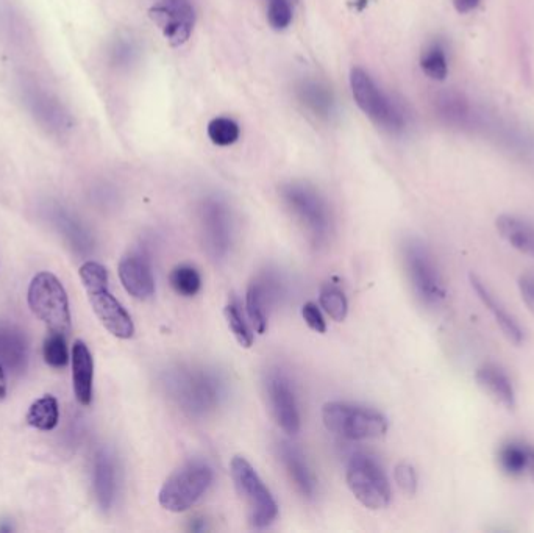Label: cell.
Segmentation results:
<instances>
[{
  "label": "cell",
  "mask_w": 534,
  "mask_h": 533,
  "mask_svg": "<svg viewBox=\"0 0 534 533\" xmlns=\"http://www.w3.org/2000/svg\"><path fill=\"white\" fill-rule=\"evenodd\" d=\"M171 398L191 416L214 412L225 398V382L214 369L180 366L164 379Z\"/></svg>",
  "instance_id": "1"
},
{
  "label": "cell",
  "mask_w": 534,
  "mask_h": 533,
  "mask_svg": "<svg viewBox=\"0 0 534 533\" xmlns=\"http://www.w3.org/2000/svg\"><path fill=\"white\" fill-rule=\"evenodd\" d=\"M80 279L88 293L89 302L99 321L113 337L129 340L135 333L132 316L121 302L108 291V272L105 266L86 262L80 268Z\"/></svg>",
  "instance_id": "2"
},
{
  "label": "cell",
  "mask_w": 534,
  "mask_h": 533,
  "mask_svg": "<svg viewBox=\"0 0 534 533\" xmlns=\"http://www.w3.org/2000/svg\"><path fill=\"white\" fill-rule=\"evenodd\" d=\"M403 268L417 301L424 307L438 308L445 301L444 280L438 263L427 244L417 238H408L402 244Z\"/></svg>",
  "instance_id": "3"
},
{
  "label": "cell",
  "mask_w": 534,
  "mask_h": 533,
  "mask_svg": "<svg viewBox=\"0 0 534 533\" xmlns=\"http://www.w3.org/2000/svg\"><path fill=\"white\" fill-rule=\"evenodd\" d=\"M322 419L330 432L346 440H374L388 432V421L380 412L347 402L325 404Z\"/></svg>",
  "instance_id": "4"
},
{
  "label": "cell",
  "mask_w": 534,
  "mask_h": 533,
  "mask_svg": "<svg viewBox=\"0 0 534 533\" xmlns=\"http://www.w3.org/2000/svg\"><path fill=\"white\" fill-rule=\"evenodd\" d=\"M213 479V469L208 463L199 460L186 463L164 482L158 501L168 512H186L205 496Z\"/></svg>",
  "instance_id": "5"
},
{
  "label": "cell",
  "mask_w": 534,
  "mask_h": 533,
  "mask_svg": "<svg viewBox=\"0 0 534 533\" xmlns=\"http://www.w3.org/2000/svg\"><path fill=\"white\" fill-rule=\"evenodd\" d=\"M350 86H352L356 105L378 127L391 133H400L405 130L406 116L402 108L375 85L374 80L366 71L360 68L353 69L350 74Z\"/></svg>",
  "instance_id": "6"
},
{
  "label": "cell",
  "mask_w": 534,
  "mask_h": 533,
  "mask_svg": "<svg viewBox=\"0 0 534 533\" xmlns=\"http://www.w3.org/2000/svg\"><path fill=\"white\" fill-rule=\"evenodd\" d=\"M233 483L239 496L249 507L250 523L255 529H266L278 516V505L257 471L244 457H235L230 463Z\"/></svg>",
  "instance_id": "7"
},
{
  "label": "cell",
  "mask_w": 534,
  "mask_h": 533,
  "mask_svg": "<svg viewBox=\"0 0 534 533\" xmlns=\"http://www.w3.org/2000/svg\"><path fill=\"white\" fill-rule=\"evenodd\" d=\"M29 305L52 332L66 335L71 330L68 294L54 274L40 272L33 277L29 287Z\"/></svg>",
  "instance_id": "8"
},
{
  "label": "cell",
  "mask_w": 534,
  "mask_h": 533,
  "mask_svg": "<svg viewBox=\"0 0 534 533\" xmlns=\"http://www.w3.org/2000/svg\"><path fill=\"white\" fill-rule=\"evenodd\" d=\"M282 197L292 215L305 227L316 246L327 243L332 230V216L327 202L314 188L302 183H289L282 188Z\"/></svg>",
  "instance_id": "9"
},
{
  "label": "cell",
  "mask_w": 534,
  "mask_h": 533,
  "mask_svg": "<svg viewBox=\"0 0 534 533\" xmlns=\"http://www.w3.org/2000/svg\"><path fill=\"white\" fill-rule=\"evenodd\" d=\"M347 485L361 504L371 510L386 508L392 493L385 471L377 460L366 454H355L347 465Z\"/></svg>",
  "instance_id": "10"
},
{
  "label": "cell",
  "mask_w": 534,
  "mask_h": 533,
  "mask_svg": "<svg viewBox=\"0 0 534 533\" xmlns=\"http://www.w3.org/2000/svg\"><path fill=\"white\" fill-rule=\"evenodd\" d=\"M200 219L208 255L216 262L225 260L233 244L232 213L219 199H208L203 202Z\"/></svg>",
  "instance_id": "11"
},
{
  "label": "cell",
  "mask_w": 534,
  "mask_h": 533,
  "mask_svg": "<svg viewBox=\"0 0 534 533\" xmlns=\"http://www.w3.org/2000/svg\"><path fill=\"white\" fill-rule=\"evenodd\" d=\"M149 16L172 47L188 43L196 24V11L189 0H158Z\"/></svg>",
  "instance_id": "12"
},
{
  "label": "cell",
  "mask_w": 534,
  "mask_h": 533,
  "mask_svg": "<svg viewBox=\"0 0 534 533\" xmlns=\"http://www.w3.org/2000/svg\"><path fill=\"white\" fill-rule=\"evenodd\" d=\"M283 294L285 282L278 272H261L260 276L250 283L246 294L247 315L258 333L266 332L269 310L280 302Z\"/></svg>",
  "instance_id": "13"
},
{
  "label": "cell",
  "mask_w": 534,
  "mask_h": 533,
  "mask_svg": "<svg viewBox=\"0 0 534 533\" xmlns=\"http://www.w3.org/2000/svg\"><path fill=\"white\" fill-rule=\"evenodd\" d=\"M266 387L278 426L288 435H296L300 430L299 405L288 377L282 371H272L267 377Z\"/></svg>",
  "instance_id": "14"
},
{
  "label": "cell",
  "mask_w": 534,
  "mask_h": 533,
  "mask_svg": "<svg viewBox=\"0 0 534 533\" xmlns=\"http://www.w3.org/2000/svg\"><path fill=\"white\" fill-rule=\"evenodd\" d=\"M436 110L447 126L461 130L485 129V113L463 94H441L436 101Z\"/></svg>",
  "instance_id": "15"
},
{
  "label": "cell",
  "mask_w": 534,
  "mask_h": 533,
  "mask_svg": "<svg viewBox=\"0 0 534 533\" xmlns=\"http://www.w3.org/2000/svg\"><path fill=\"white\" fill-rule=\"evenodd\" d=\"M119 279L130 296L147 301L155 294V279L149 258L141 252L125 255L119 263Z\"/></svg>",
  "instance_id": "16"
},
{
  "label": "cell",
  "mask_w": 534,
  "mask_h": 533,
  "mask_svg": "<svg viewBox=\"0 0 534 533\" xmlns=\"http://www.w3.org/2000/svg\"><path fill=\"white\" fill-rule=\"evenodd\" d=\"M469 282L470 287H472V290L477 294L481 304L485 305L486 310L491 313L495 324L499 326V329L502 330L503 335L508 338V341L517 344V346L524 343V330L520 327L517 319L506 310L505 305H503L502 302L497 299V296L489 290L488 285H486L480 277L475 276V274H470Z\"/></svg>",
  "instance_id": "17"
},
{
  "label": "cell",
  "mask_w": 534,
  "mask_h": 533,
  "mask_svg": "<svg viewBox=\"0 0 534 533\" xmlns=\"http://www.w3.org/2000/svg\"><path fill=\"white\" fill-rule=\"evenodd\" d=\"M478 387L491 398L495 404L502 405L506 410L516 408L517 398L510 376L495 363H485L475 373Z\"/></svg>",
  "instance_id": "18"
},
{
  "label": "cell",
  "mask_w": 534,
  "mask_h": 533,
  "mask_svg": "<svg viewBox=\"0 0 534 533\" xmlns=\"http://www.w3.org/2000/svg\"><path fill=\"white\" fill-rule=\"evenodd\" d=\"M278 455L285 465L286 473L291 477L303 498L314 499L317 491L316 477H314L303 452L294 444L282 441L278 444Z\"/></svg>",
  "instance_id": "19"
},
{
  "label": "cell",
  "mask_w": 534,
  "mask_h": 533,
  "mask_svg": "<svg viewBox=\"0 0 534 533\" xmlns=\"http://www.w3.org/2000/svg\"><path fill=\"white\" fill-rule=\"evenodd\" d=\"M93 377V355L83 341H75L72 346V382L75 398L83 407H88L93 401Z\"/></svg>",
  "instance_id": "20"
},
{
  "label": "cell",
  "mask_w": 534,
  "mask_h": 533,
  "mask_svg": "<svg viewBox=\"0 0 534 533\" xmlns=\"http://www.w3.org/2000/svg\"><path fill=\"white\" fill-rule=\"evenodd\" d=\"M29 362V343L15 326L0 322V363L13 373H22Z\"/></svg>",
  "instance_id": "21"
},
{
  "label": "cell",
  "mask_w": 534,
  "mask_h": 533,
  "mask_svg": "<svg viewBox=\"0 0 534 533\" xmlns=\"http://www.w3.org/2000/svg\"><path fill=\"white\" fill-rule=\"evenodd\" d=\"M500 237L520 254L534 258V224L517 215H502L495 221Z\"/></svg>",
  "instance_id": "22"
},
{
  "label": "cell",
  "mask_w": 534,
  "mask_h": 533,
  "mask_svg": "<svg viewBox=\"0 0 534 533\" xmlns=\"http://www.w3.org/2000/svg\"><path fill=\"white\" fill-rule=\"evenodd\" d=\"M94 491L102 510H110L116 498V466L107 451H100L94 462Z\"/></svg>",
  "instance_id": "23"
},
{
  "label": "cell",
  "mask_w": 534,
  "mask_h": 533,
  "mask_svg": "<svg viewBox=\"0 0 534 533\" xmlns=\"http://www.w3.org/2000/svg\"><path fill=\"white\" fill-rule=\"evenodd\" d=\"M531 451L533 448L522 441H506L497 452V462L503 473L511 477H519L528 473Z\"/></svg>",
  "instance_id": "24"
},
{
  "label": "cell",
  "mask_w": 534,
  "mask_h": 533,
  "mask_svg": "<svg viewBox=\"0 0 534 533\" xmlns=\"http://www.w3.org/2000/svg\"><path fill=\"white\" fill-rule=\"evenodd\" d=\"M419 63L428 79L444 82L449 76V54L444 41L435 40L428 43L422 51Z\"/></svg>",
  "instance_id": "25"
},
{
  "label": "cell",
  "mask_w": 534,
  "mask_h": 533,
  "mask_svg": "<svg viewBox=\"0 0 534 533\" xmlns=\"http://www.w3.org/2000/svg\"><path fill=\"white\" fill-rule=\"evenodd\" d=\"M299 97L302 104L319 118H330L333 115L335 101L327 86L319 82H303L299 86Z\"/></svg>",
  "instance_id": "26"
},
{
  "label": "cell",
  "mask_w": 534,
  "mask_h": 533,
  "mask_svg": "<svg viewBox=\"0 0 534 533\" xmlns=\"http://www.w3.org/2000/svg\"><path fill=\"white\" fill-rule=\"evenodd\" d=\"M58 419H60V410H58V402L54 396H44L30 405L29 413H27V423L29 426L35 427L38 430H54L57 427Z\"/></svg>",
  "instance_id": "27"
},
{
  "label": "cell",
  "mask_w": 534,
  "mask_h": 533,
  "mask_svg": "<svg viewBox=\"0 0 534 533\" xmlns=\"http://www.w3.org/2000/svg\"><path fill=\"white\" fill-rule=\"evenodd\" d=\"M319 302L330 318L336 322H342L347 318L349 312V302L346 294L335 283H325L319 294Z\"/></svg>",
  "instance_id": "28"
},
{
  "label": "cell",
  "mask_w": 534,
  "mask_h": 533,
  "mask_svg": "<svg viewBox=\"0 0 534 533\" xmlns=\"http://www.w3.org/2000/svg\"><path fill=\"white\" fill-rule=\"evenodd\" d=\"M169 282L175 293L183 297L196 296L202 288V277L199 271L191 265H180L172 269Z\"/></svg>",
  "instance_id": "29"
},
{
  "label": "cell",
  "mask_w": 534,
  "mask_h": 533,
  "mask_svg": "<svg viewBox=\"0 0 534 533\" xmlns=\"http://www.w3.org/2000/svg\"><path fill=\"white\" fill-rule=\"evenodd\" d=\"M207 132L211 143L216 146H232L239 140V126L230 118L211 119Z\"/></svg>",
  "instance_id": "30"
},
{
  "label": "cell",
  "mask_w": 534,
  "mask_h": 533,
  "mask_svg": "<svg viewBox=\"0 0 534 533\" xmlns=\"http://www.w3.org/2000/svg\"><path fill=\"white\" fill-rule=\"evenodd\" d=\"M225 319H227L228 327H230L233 335H235L239 346L246 347V349L252 347V330H250L249 324H247L246 318H244L243 312H241V308H239L236 302H230L225 307Z\"/></svg>",
  "instance_id": "31"
},
{
  "label": "cell",
  "mask_w": 534,
  "mask_h": 533,
  "mask_svg": "<svg viewBox=\"0 0 534 533\" xmlns=\"http://www.w3.org/2000/svg\"><path fill=\"white\" fill-rule=\"evenodd\" d=\"M43 355L47 365L52 368H65L69 362L65 335L60 332H50L44 340Z\"/></svg>",
  "instance_id": "32"
},
{
  "label": "cell",
  "mask_w": 534,
  "mask_h": 533,
  "mask_svg": "<svg viewBox=\"0 0 534 533\" xmlns=\"http://www.w3.org/2000/svg\"><path fill=\"white\" fill-rule=\"evenodd\" d=\"M267 22L274 30H285L291 26L292 8L289 0H266Z\"/></svg>",
  "instance_id": "33"
},
{
  "label": "cell",
  "mask_w": 534,
  "mask_h": 533,
  "mask_svg": "<svg viewBox=\"0 0 534 533\" xmlns=\"http://www.w3.org/2000/svg\"><path fill=\"white\" fill-rule=\"evenodd\" d=\"M394 479L403 493L413 496L417 491L416 469L410 463L400 462L394 469Z\"/></svg>",
  "instance_id": "34"
},
{
  "label": "cell",
  "mask_w": 534,
  "mask_h": 533,
  "mask_svg": "<svg viewBox=\"0 0 534 533\" xmlns=\"http://www.w3.org/2000/svg\"><path fill=\"white\" fill-rule=\"evenodd\" d=\"M302 316L307 322L308 327L314 332L325 333L327 332V324H325L324 316H322L321 308L317 307L314 302H308L303 305Z\"/></svg>",
  "instance_id": "35"
},
{
  "label": "cell",
  "mask_w": 534,
  "mask_h": 533,
  "mask_svg": "<svg viewBox=\"0 0 534 533\" xmlns=\"http://www.w3.org/2000/svg\"><path fill=\"white\" fill-rule=\"evenodd\" d=\"M517 287L525 305L534 313V274H524L520 277Z\"/></svg>",
  "instance_id": "36"
},
{
  "label": "cell",
  "mask_w": 534,
  "mask_h": 533,
  "mask_svg": "<svg viewBox=\"0 0 534 533\" xmlns=\"http://www.w3.org/2000/svg\"><path fill=\"white\" fill-rule=\"evenodd\" d=\"M483 0H453V7L460 15H469L480 7Z\"/></svg>",
  "instance_id": "37"
},
{
  "label": "cell",
  "mask_w": 534,
  "mask_h": 533,
  "mask_svg": "<svg viewBox=\"0 0 534 533\" xmlns=\"http://www.w3.org/2000/svg\"><path fill=\"white\" fill-rule=\"evenodd\" d=\"M207 529V521L202 518L193 519L191 524H189V530H193V532H205Z\"/></svg>",
  "instance_id": "38"
},
{
  "label": "cell",
  "mask_w": 534,
  "mask_h": 533,
  "mask_svg": "<svg viewBox=\"0 0 534 533\" xmlns=\"http://www.w3.org/2000/svg\"><path fill=\"white\" fill-rule=\"evenodd\" d=\"M7 396V379H5L4 366L0 363V402Z\"/></svg>",
  "instance_id": "39"
},
{
  "label": "cell",
  "mask_w": 534,
  "mask_h": 533,
  "mask_svg": "<svg viewBox=\"0 0 534 533\" xmlns=\"http://www.w3.org/2000/svg\"><path fill=\"white\" fill-rule=\"evenodd\" d=\"M369 2H371V0H349V5L353 11H356V13H361V11L366 10Z\"/></svg>",
  "instance_id": "40"
},
{
  "label": "cell",
  "mask_w": 534,
  "mask_h": 533,
  "mask_svg": "<svg viewBox=\"0 0 534 533\" xmlns=\"http://www.w3.org/2000/svg\"><path fill=\"white\" fill-rule=\"evenodd\" d=\"M528 474H530L531 479H533L534 482V448L533 451H531L530 465H528Z\"/></svg>",
  "instance_id": "41"
},
{
  "label": "cell",
  "mask_w": 534,
  "mask_h": 533,
  "mask_svg": "<svg viewBox=\"0 0 534 533\" xmlns=\"http://www.w3.org/2000/svg\"><path fill=\"white\" fill-rule=\"evenodd\" d=\"M292 2H297V0H292Z\"/></svg>",
  "instance_id": "42"
}]
</instances>
